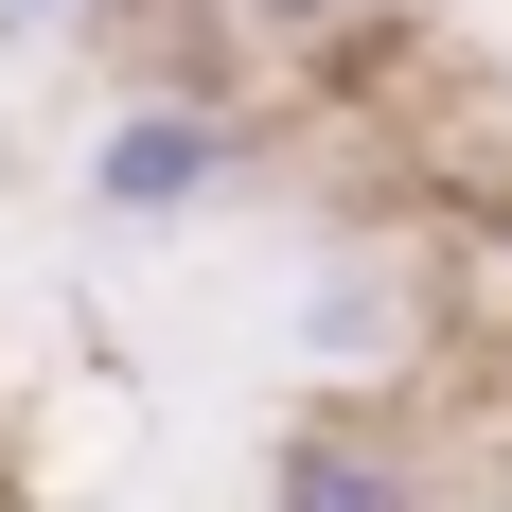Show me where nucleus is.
<instances>
[{"label":"nucleus","mask_w":512,"mask_h":512,"mask_svg":"<svg viewBox=\"0 0 512 512\" xmlns=\"http://www.w3.org/2000/svg\"><path fill=\"white\" fill-rule=\"evenodd\" d=\"M495 248H512V230H495Z\"/></svg>","instance_id":"obj_5"},{"label":"nucleus","mask_w":512,"mask_h":512,"mask_svg":"<svg viewBox=\"0 0 512 512\" xmlns=\"http://www.w3.org/2000/svg\"><path fill=\"white\" fill-rule=\"evenodd\" d=\"M230 177H248V106L230 89H142V106L89 124V212H124V230H177Z\"/></svg>","instance_id":"obj_1"},{"label":"nucleus","mask_w":512,"mask_h":512,"mask_svg":"<svg viewBox=\"0 0 512 512\" xmlns=\"http://www.w3.org/2000/svg\"><path fill=\"white\" fill-rule=\"evenodd\" d=\"M230 18H248V36H301V53H318V36H354L371 0H230Z\"/></svg>","instance_id":"obj_3"},{"label":"nucleus","mask_w":512,"mask_h":512,"mask_svg":"<svg viewBox=\"0 0 512 512\" xmlns=\"http://www.w3.org/2000/svg\"><path fill=\"white\" fill-rule=\"evenodd\" d=\"M0 18H124V0H0Z\"/></svg>","instance_id":"obj_4"},{"label":"nucleus","mask_w":512,"mask_h":512,"mask_svg":"<svg viewBox=\"0 0 512 512\" xmlns=\"http://www.w3.org/2000/svg\"><path fill=\"white\" fill-rule=\"evenodd\" d=\"M265 512H442V477H424V442L389 407H336V389H318V407L265 442Z\"/></svg>","instance_id":"obj_2"}]
</instances>
